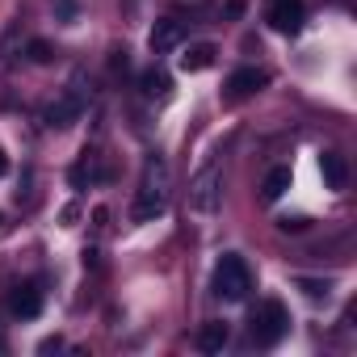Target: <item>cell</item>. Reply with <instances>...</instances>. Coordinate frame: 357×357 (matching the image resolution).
<instances>
[{"label": "cell", "mask_w": 357, "mask_h": 357, "mask_svg": "<svg viewBox=\"0 0 357 357\" xmlns=\"http://www.w3.org/2000/svg\"><path fill=\"white\" fill-rule=\"evenodd\" d=\"M168 198H172L168 164H164L160 155H147V160H143V176H139V190H135L130 219H135V223H155V219L168 211Z\"/></svg>", "instance_id": "1"}, {"label": "cell", "mask_w": 357, "mask_h": 357, "mask_svg": "<svg viewBox=\"0 0 357 357\" xmlns=\"http://www.w3.org/2000/svg\"><path fill=\"white\" fill-rule=\"evenodd\" d=\"M219 206H223V164L211 160V164H202L194 172V181H190V211L198 219H211V215H219Z\"/></svg>", "instance_id": "2"}, {"label": "cell", "mask_w": 357, "mask_h": 357, "mask_svg": "<svg viewBox=\"0 0 357 357\" xmlns=\"http://www.w3.org/2000/svg\"><path fill=\"white\" fill-rule=\"evenodd\" d=\"M211 290L223 298V303H244L248 290H252V269L244 257L236 252H223L219 265H215V278H211Z\"/></svg>", "instance_id": "3"}, {"label": "cell", "mask_w": 357, "mask_h": 357, "mask_svg": "<svg viewBox=\"0 0 357 357\" xmlns=\"http://www.w3.org/2000/svg\"><path fill=\"white\" fill-rule=\"evenodd\" d=\"M248 332H252V344H261V349L278 344V340L290 332V315H286V307H282L278 298L257 303V307H252V319H248Z\"/></svg>", "instance_id": "4"}, {"label": "cell", "mask_w": 357, "mask_h": 357, "mask_svg": "<svg viewBox=\"0 0 357 357\" xmlns=\"http://www.w3.org/2000/svg\"><path fill=\"white\" fill-rule=\"evenodd\" d=\"M265 84H269V72H261V68H236V72L227 76V84H223V101L240 105V101L257 97Z\"/></svg>", "instance_id": "5"}, {"label": "cell", "mask_w": 357, "mask_h": 357, "mask_svg": "<svg viewBox=\"0 0 357 357\" xmlns=\"http://www.w3.org/2000/svg\"><path fill=\"white\" fill-rule=\"evenodd\" d=\"M265 22L278 34H298L303 30V0H265Z\"/></svg>", "instance_id": "6"}, {"label": "cell", "mask_w": 357, "mask_h": 357, "mask_svg": "<svg viewBox=\"0 0 357 357\" xmlns=\"http://www.w3.org/2000/svg\"><path fill=\"white\" fill-rule=\"evenodd\" d=\"M181 38H185L181 22H176V17H160L151 26V34H147V47H151V55H168L172 47H181Z\"/></svg>", "instance_id": "7"}, {"label": "cell", "mask_w": 357, "mask_h": 357, "mask_svg": "<svg viewBox=\"0 0 357 357\" xmlns=\"http://www.w3.org/2000/svg\"><path fill=\"white\" fill-rule=\"evenodd\" d=\"M9 311H13L17 319H34V315H43V286H38V282H22V286H13V294H9Z\"/></svg>", "instance_id": "8"}, {"label": "cell", "mask_w": 357, "mask_h": 357, "mask_svg": "<svg viewBox=\"0 0 357 357\" xmlns=\"http://www.w3.org/2000/svg\"><path fill=\"white\" fill-rule=\"evenodd\" d=\"M68 181H72V190H89V185L105 181L101 155H97V151H80V160H76V164H72V172H68Z\"/></svg>", "instance_id": "9"}, {"label": "cell", "mask_w": 357, "mask_h": 357, "mask_svg": "<svg viewBox=\"0 0 357 357\" xmlns=\"http://www.w3.org/2000/svg\"><path fill=\"white\" fill-rule=\"evenodd\" d=\"M43 118H47V126H51V130H68V126L80 118V97H76V93L59 97L55 105H47V114H43Z\"/></svg>", "instance_id": "10"}, {"label": "cell", "mask_w": 357, "mask_h": 357, "mask_svg": "<svg viewBox=\"0 0 357 357\" xmlns=\"http://www.w3.org/2000/svg\"><path fill=\"white\" fill-rule=\"evenodd\" d=\"M227 340H231V324L227 319H211V324L198 328V349L202 353H223Z\"/></svg>", "instance_id": "11"}, {"label": "cell", "mask_w": 357, "mask_h": 357, "mask_svg": "<svg viewBox=\"0 0 357 357\" xmlns=\"http://www.w3.org/2000/svg\"><path fill=\"white\" fill-rule=\"evenodd\" d=\"M139 89H143L147 101H168V97H172V76H168L164 68H147V72L139 76Z\"/></svg>", "instance_id": "12"}, {"label": "cell", "mask_w": 357, "mask_h": 357, "mask_svg": "<svg viewBox=\"0 0 357 357\" xmlns=\"http://www.w3.org/2000/svg\"><path fill=\"white\" fill-rule=\"evenodd\" d=\"M319 172H324L328 190H344V185H349V164H344L340 151H324V155H319Z\"/></svg>", "instance_id": "13"}, {"label": "cell", "mask_w": 357, "mask_h": 357, "mask_svg": "<svg viewBox=\"0 0 357 357\" xmlns=\"http://www.w3.org/2000/svg\"><path fill=\"white\" fill-rule=\"evenodd\" d=\"M286 190H290V168H286V164H278V168H269V172H265V181H261V202H278Z\"/></svg>", "instance_id": "14"}, {"label": "cell", "mask_w": 357, "mask_h": 357, "mask_svg": "<svg viewBox=\"0 0 357 357\" xmlns=\"http://www.w3.org/2000/svg\"><path fill=\"white\" fill-rule=\"evenodd\" d=\"M215 47L211 43H194L185 55H181V72H206V68H215Z\"/></svg>", "instance_id": "15"}, {"label": "cell", "mask_w": 357, "mask_h": 357, "mask_svg": "<svg viewBox=\"0 0 357 357\" xmlns=\"http://www.w3.org/2000/svg\"><path fill=\"white\" fill-rule=\"evenodd\" d=\"M26 51H30V63H51V59H55L51 43H43V38H34V43H30Z\"/></svg>", "instance_id": "16"}, {"label": "cell", "mask_w": 357, "mask_h": 357, "mask_svg": "<svg viewBox=\"0 0 357 357\" xmlns=\"http://www.w3.org/2000/svg\"><path fill=\"white\" fill-rule=\"evenodd\" d=\"M298 286H303V294H307V298H324V294H328V282H311V278H298Z\"/></svg>", "instance_id": "17"}, {"label": "cell", "mask_w": 357, "mask_h": 357, "mask_svg": "<svg viewBox=\"0 0 357 357\" xmlns=\"http://www.w3.org/2000/svg\"><path fill=\"white\" fill-rule=\"evenodd\" d=\"M278 227H282V231H307V219H303V215H298V219L286 215V219H278Z\"/></svg>", "instance_id": "18"}, {"label": "cell", "mask_w": 357, "mask_h": 357, "mask_svg": "<svg viewBox=\"0 0 357 357\" xmlns=\"http://www.w3.org/2000/svg\"><path fill=\"white\" fill-rule=\"evenodd\" d=\"M240 9H244V0H231V5H227V13H231V17H240Z\"/></svg>", "instance_id": "19"}, {"label": "cell", "mask_w": 357, "mask_h": 357, "mask_svg": "<svg viewBox=\"0 0 357 357\" xmlns=\"http://www.w3.org/2000/svg\"><path fill=\"white\" fill-rule=\"evenodd\" d=\"M9 172V155H5V147H0V176Z\"/></svg>", "instance_id": "20"}, {"label": "cell", "mask_w": 357, "mask_h": 357, "mask_svg": "<svg viewBox=\"0 0 357 357\" xmlns=\"http://www.w3.org/2000/svg\"><path fill=\"white\" fill-rule=\"evenodd\" d=\"M0 227H5V215H0Z\"/></svg>", "instance_id": "21"}]
</instances>
